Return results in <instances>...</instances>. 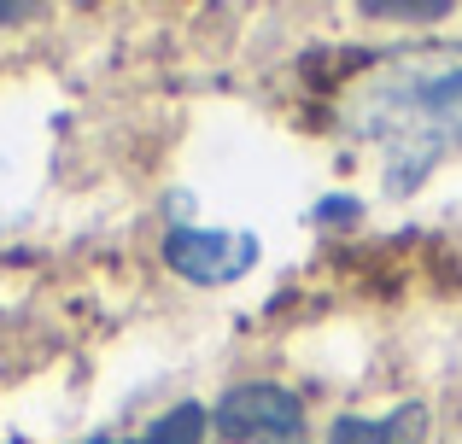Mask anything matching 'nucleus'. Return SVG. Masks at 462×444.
Returning a JSON list of instances; mask_svg holds the SVG:
<instances>
[{"label":"nucleus","mask_w":462,"mask_h":444,"mask_svg":"<svg viewBox=\"0 0 462 444\" xmlns=\"http://www.w3.org/2000/svg\"><path fill=\"white\" fill-rule=\"evenodd\" d=\"M316 217H328V222H351V217H357V199H322V205H316Z\"/></svg>","instance_id":"0eeeda50"},{"label":"nucleus","mask_w":462,"mask_h":444,"mask_svg":"<svg viewBox=\"0 0 462 444\" xmlns=\"http://www.w3.org/2000/svg\"><path fill=\"white\" fill-rule=\"evenodd\" d=\"M88 444H112V439H88Z\"/></svg>","instance_id":"1a4fd4ad"},{"label":"nucleus","mask_w":462,"mask_h":444,"mask_svg":"<svg viewBox=\"0 0 462 444\" xmlns=\"http://www.w3.org/2000/svg\"><path fill=\"white\" fill-rule=\"evenodd\" d=\"M164 263L193 286H223L258 263V234H228V228H170Z\"/></svg>","instance_id":"f257e3e1"},{"label":"nucleus","mask_w":462,"mask_h":444,"mask_svg":"<svg viewBox=\"0 0 462 444\" xmlns=\"http://www.w3.org/2000/svg\"><path fill=\"white\" fill-rule=\"evenodd\" d=\"M6 18H18V6H0V23H6Z\"/></svg>","instance_id":"6e6552de"},{"label":"nucleus","mask_w":462,"mask_h":444,"mask_svg":"<svg viewBox=\"0 0 462 444\" xmlns=\"http://www.w3.org/2000/svg\"><path fill=\"white\" fill-rule=\"evenodd\" d=\"M428 427H433L428 403H404V410L386 421V439H393V444H421V439H428Z\"/></svg>","instance_id":"423d86ee"},{"label":"nucleus","mask_w":462,"mask_h":444,"mask_svg":"<svg viewBox=\"0 0 462 444\" xmlns=\"http://www.w3.org/2000/svg\"><path fill=\"white\" fill-rule=\"evenodd\" d=\"M217 433L228 444H246V439H282V433H299V421H305V410H299V398L287 386H270V380H258V386H235L223 403H217Z\"/></svg>","instance_id":"f03ea898"},{"label":"nucleus","mask_w":462,"mask_h":444,"mask_svg":"<svg viewBox=\"0 0 462 444\" xmlns=\"http://www.w3.org/2000/svg\"><path fill=\"white\" fill-rule=\"evenodd\" d=\"M369 18H398V23H439L451 0H369Z\"/></svg>","instance_id":"20e7f679"},{"label":"nucleus","mask_w":462,"mask_h":444,"mask_svg":"<svg viewBox=\"0 0 462 444\" xmlns=\"http://www.w3.org/2000/svg\"><path fill=\"white\" fill-rule=\"evenodd\" d=\"M205 421H211L205 403H176L170 415H158V421L147 427V439H141V444H199L205 439Z\"/></svg>","instance_id":"7ed1b4c3"},{"label":"nucleus","mask_w":462,"mask_h":444,"mask_svg":"<svg viewBox=\"0 0 462 444\" xmlns=\"http://www.w3.org/2000/svg\"><path fill=\"white\" fill-rule=\"evenodd\" d=\"M328 444H393L386 439V421H363V415H339L328 427Z\"/></svg>","instance_id":"39448f33"}]
</instances>
